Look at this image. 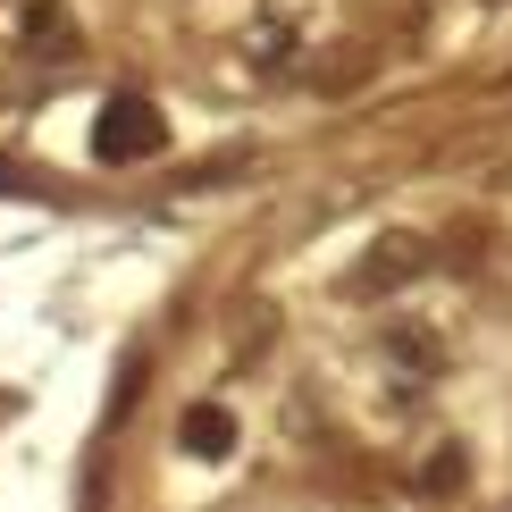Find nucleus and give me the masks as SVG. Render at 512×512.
Wrapping results in <instances>:
<instances>
[{
  "label": "nucleus",
  "mask_w": 512,
  "mask_h": 512,
  "mask_svg": "<svg viewBox=\"0 0 512 512\" xmlns=\"http://www.w3.org/2000/svg\"><path fill=\"white\" fill-rule=\"evenodd\" d=\"M93 152H101V160H143V152H160V118L143 110V101H110V118L93 126Z\"/></svg>",
  "instance_id": "f257e3e1"
},
{
  "label": "nucleus",
  "mask_w": 512,
  "mask_h": 512,
  "mask_svg": "<svg viewBox=\"0 0 512 512\" xmlns=\"http://www.w3.org/2000/svg\"><path fill=\"white\" fill-rule=\"evenodd\" d=\"M177 437H185V454H202V462H210V454H227V445H236V420H227V403H194Z\"/></svg>",
  "instance_id": "f03ea898"
},
{
  "label": "nucleus",
  "mask_w": 512,
  "mask_h": 512,
  "mask_svg": "<svg viewBox=\"0 0 512 512\" xmlns=\"http://www.w3.org/2000/svg\"><path fill=\"white\" fill-rule=\"evenodd\" d=\"M420 269V244H378V269L361 277V286H395V277H412Z\"/></svg>",
  "instance_id": "7ed1b4c3"
}]
</instances>
